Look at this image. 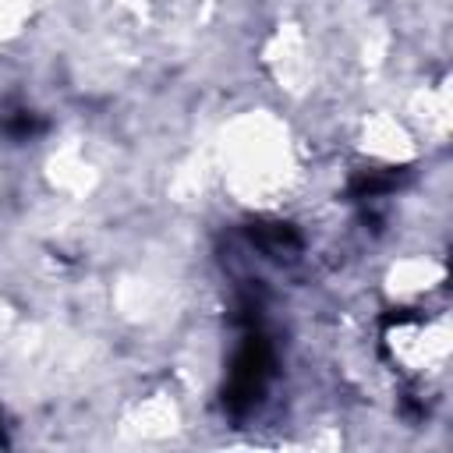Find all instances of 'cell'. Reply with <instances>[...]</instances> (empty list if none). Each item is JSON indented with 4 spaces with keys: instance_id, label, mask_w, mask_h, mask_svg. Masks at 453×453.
<instances>
[{
    "instance_id": "2",
    "label": "cell",
    "mask_w": 453,
    "mask_h": 453,
    "mask_svg": "<svg viewBox=\"0 0 453 453\" xmlns=\"http://www.w3.org/2000/svg\"><path fill=\"white\" fill-rule=\"evenodd\" d=\"M248 237H251L265 255H273V258H287V255H294V251L301 248L297 230L287 226V223H265V219H258V223L248 226Z\"/></svg>"
},
{
    "instance_id": "3",
    "label": "cell",
    "mask_w": 453,
    "mask_h": 453,
    "mask_svg": "<svg viewBox=\"0 0 453 453\" xmlns=\"http://www.w3.org/2000/svg\"><path fill=\"white\" fill-rule=\"evenodd\" d=\"M396 184V177L393 173H361V177H354V184H350V191H354V198H375V195H382V191H389Z\"/></svg>"
},
{
    "instance_id": "1",
    "label": "cell",
    "mask_w": 453,
    "mask_h": 453,
    "mask_svg": "<svg viewBox=\"0 0 453 453\" xmlns=\"http://www.w3.org/2000/svg\"><path fill=\"white\" fill-rule=\"evenodd\" d=\"M269 372H273V347L269 340L251 326L244 333V343L241 350L234 354V365H230V379L223 386V403L234 411V414H244L258 403L265 382H269Z\"/></svg>"
},
{
    "instance_id": "4",
    "label": "cell",
    "mask_w": 453,
    "mask_h": 453,
    "mask_svg": "<svg viewBox=\"0 0 453 453\" xmlns=\"http://www.w3.org/2000/svg\"><path fill=\"white\" fill-rule=\"evenodd\" d=\"M0 127H4L7 134H14V138H28V134H35V131H39L42 124H39V120H35V117H32L28 110H21V113H14L11 120H4Z\"/></svg>"
}]
</instances>
